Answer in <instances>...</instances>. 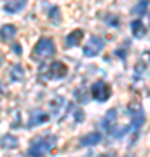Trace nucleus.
Wrapping results in <instances>:
<instances>
[{"instance_id": "nucleus-1", "label": "nucleus", "mask_w": 150, "mask_h": 157, "mask_svg": "<svg viewBox=\"0 0 150 157\" xmlns=\"http://www.w3.org/2000/svg\"><path fill=\"white\" fill-rule=\"evenodd\" d=\"M56 145H58V138H56V135H44L40 136V138H37V140H33L32 143H30V147H28V157H45L47 154H51V152L56 148Z\"/></svg>"}, {"instance_id": "nucleus-2", "label": "nucleus", "mask_w": 150, "mask_h": 157, "mask_svg": "<svg viewBox=\"0 0 150 157\" xmlns=\"http://www.w3.org/2000/svg\"><path fill=\"white\" fill-rule=\"evenodd\" d=\"M40 73L44 75L47 80H58V78H65L68 73V68L61 61H51L49 65H42Z\"/></svg>"}, {"instance_id": "nucleus-3", "label": "nucleus", "mask_w": 150, "mask_h": 157, "mask_svg": "<svg viewBox=\"0 0 150 157\" xmlns=\"http://www.w3.org/2000/svg\"><path fill=\"white\" fill-rule=\"evenodd\" d=\"M128 112L131 115V129H133L134 133V140L138 138V131L141 129V126L145 124V112H143V107L140 105V103H133V105H129L128 107Z\"/></svg>"}, {"instance_id": "nucleus-4", "label": "nucleus", "mask_w": 150, "mask_h": 157, "mask_svg": "<svg viewBox=\"0 0 150 157\" xmlns=\"http://www.w3.org/2000/svg\"><path fill=\"white\" fill-rule=\"evenodd\" d=\"M49 108H51V115L58 117V121H63V117H67V113L72 108V105L63 96H54L49 101Z\"/></svg>"}, {"instance_id": "nucleus-5", "label": "nucleus", "mask_w": 150, "mask_h": 157, "mask_svg": "<svg viewBox=\"0 0 150 157\" xmlns=\"http://www.w3.org/2000/svg\"><path fill=\"white\" fill-rule=\"evenodd\" d=\"M35 56L39 58H51L56 54V45L54 40L49 39V37H42L39 39V42L35 44V51H33Z\"/></svg>"}, {"instance_id": "nucleus-6", "label": "nucleus", "mask_w": 150, "mask_h": 157, "mask_svg": "<svg viewBox=\"0 0 150 157\" xmlns=\"http://www.w3.org/2000/svg\"><path fill=\"white\" fill-rule=\"evenodd\" d=\"M91 96H93L94 101L103 103V101H106L112 96L110 86L106 84L105 80H98V82H94V84L91 86Z\"/></svg>"}, {"instance_id": "nucleus-7", "label": "nucleus", "mask_w": 150, "mask_h": 157, "mask_svg": "<svg viewBox=\"0 0 150 157\" xmlns=\"http://www.w3.org/2000/svg\"><path fill=\"white\" fill-rule=\"evenodd\" d=\"M103 47H105V40L101 39V37H98V35H93L87 40V44L84 45L82 52L86 58H96L103 51Z\"/></svg>"}, {"instance_id": "nucleus-8", "label": "nucleus", "mask_w": 150, "mask_h": 157, "mask_svg": "<svg viewBox=\"0 0 150 157\" xmlns=\"http://www.w3.org/2000/svg\"><path fill=\"white\" fill-rule=\"evenodd\" d=\"M115 124H117V108H110L105 113V117L101 119V129L106 131V135H112L115 131Z\"/></svg>"}, {"instance_id": "nucleus-9", "label": "nucleus", "mask_w": 150, "mask_h": 157, "mask_svg": "<svg viewBox=\"0 0 150 157\" xmlns=\"http://www.w3.org/2000/svg\"><path fill=\"white\" fill-rule=\"evenodd\" d=\"M51 115L45 112H40V110H37V112H32L30 113V117H28V122H26V128L28 129H33V128H39V126H42V124L49 122Z\"/></svg>"}, {"instance_id": "nucleus-10", "label": "nucleus", "mask_w": 150, "mask_h": 157, "mask_svg": "<svg viewBox=\"0 0 150 157\" xmlns=\"http://www.w3.org/2000/svg\"><path fill=\"white\" fill-rule=\"evenodd\" d=\"M101 140H103V135L98 133V131H93V133H87L86 136H82L79 140V147H94L100 145Z\"/></svg>"}, {"instance_id": "nucleus-11", "label": "nucleus", "mask_w": 150, "mask_h": 157, "mask_svg": "<svg viewBox=\"0 0 150 157\" xmlns=\"http://www.w3.org/2000/svg\"><path fill=\"white\" fill-rule=\"evenodd\" d=\"M82 37H84V32H82V30H73V32H70V33L65 37V47H68V49L77 47L79 42L82 40Z\"/></svg>"}, {"instance_id": "nucleus-12", "label": "nucleus", "mask_w": 150, "mask_h": 157, "mask_svg": "<svg viewBox=\"0 0 150 157\" xmlns=\"http://www.w3.org/2000/svg\"><path fill=\"white\" fill-rule=\"evenodd\" d=\"M26 2L28 0H7L6 6H4V11L9 12V14H16L26 7Z\"/></svg>"}, {"instance_id": "nucleus-13", "label": "nucleus", "mask_w": 150, "mask_h": 157, "mask_svg": "<svg viewBox=\"0 0 150 157\" xmlns=\"http://www.w3.org/2000/svg\"><path fill=\"white\" fill-rule=\"evenodd\" d=\"M17 30L14 25H4L2 28H0V40L2 42H11V40H14V37H16Z\"/></svg>"}, {"instance_id": "nucleus-14", "label": "nucleus", "mask_w": 150, "mask_h": 157, "mask_svg": "<svg viewBox=\"0 0 150 157\" xmlns=\"http://www.w3.org/2000/svg\"><path fill=\"white\" fill-rule=\"evenodd\" d=\"M17 145H19V140H17L14 135H4V136H0V147L2 148H9V150H12V148H17Z\"/></svg>"}, {"instance_id": "nucleus-15", "label": "nucleus", "mask_w": 150, "mask_h": 157, "mask_svg": "<svg viewBox=\"0 0 150 157\" xmlns=\"http://www.w3.org/2000/svg\"><path fill=\"white\" fill-rule=\"evenodd\" d=\"M131 32H133V37L134 39H143L145 33H147V28L141 19H133L131 21Z\"/></svg>"}, {"instance_id": "nucleus-16", "label": "nucleus", "mask_w": 150, "mask_h": 157, "mask_svg": "<svg viewBox=\"0 0 150 157\" xmlns=\"http://www.w3.org/2000/svg\"><path fill=\"white\" fill-rule=\"evenodd\" d=\"M148 6H150V0H138L136 2V6L131 9V14H134V16H143L145 12L148 11Z\"/></svg>"}, {"instance_id": "nucleus-17", "label": "nucleus", "mask_w": 150, "mask_h": 157, "mask_svg": "<svg viewBox=\"0 0 150 157\" xmlns=\"http://www.w3.org/2000/svg\"><path fill=\"white\" fill-rule=\"evenodd\" d=\"M9 75H11L12 82H21L23 78H25V68H23V65H12Z\"/></svg>"}, {"instance_id": "nucleus-18", "label": "nucleus", "mask_w": 150, "mask_h": 157, "mask_svg": "<svg viewBox=\"0 0 150 157\" xmlns=\"http://www.w3.org/2000/svg\"><path fill=\"white\" fill-rule=\"evenodd\" d=\"M49 19L54 23L56 26L61 23V14H60V7H58V6H52V7H51V11H49Z\"/></svg>"}, {"instance_id": "nucleus-19", "label": "nucleus", "mask_w": 150, "mask_h": 157, "mask_svg": "<svg viewBox=\"0 0 150 157\" xmlns=\"http://www.w3.org/2000/svg\"><path fill=\"white\" fill-rule=\"evenodd\" d=\"M105 23H108V25H112V26H119V25H121V21H117V17L112 16V14H108V16L105 17Z\"/></svg>"}, {"instance_id": "nucleus-20", "label": "nucleus", "mask_w": 150, "mask_h": 157, "mask_svg": "<svg viewBox=\"0 0 150 157\" xmlns=\"http://www.w3.org/2000/svg\"><path fill=\"white\" fill-rule=\"evenodd\" d=\"M84 121V112L82 110H75V122H82Z\"/></svg>"}, {"instance_id": "nucleus-21", "label": "nucleus", "mask_w": 150, "mask_h": 157, "mask_svg": "<svg viewBox=\"0 0 150 157\" xmlns=\"http://www.w3.org/2000/svg\"><path fill=\"white\" fill-rule=\"evenodd\" d=\"M12 51L19 56V54H21V45H19V44H12Z\"/></svg>"}, {"instance_id": "nucleus-22", "label": "nucleus", "mask_w": 150, "mask_h": 157, "mask_svg": "<svg viewBox=\"0 0 150 157\" xmlns=\"http://www.w3.org/2000/svg\"><path fill=\"white\" fill-rule=\"evenodd\" d=\"M100 157H113V154H103V155H100Z\"/></svg>"}, {"instance_id": "nucleus-23", "label": "nucleus", "mask_w": 150, "mask_h": 157, "mask_svg": "<svg viewBox=\"0 0 150 157\" xmlns=\"http://www.w3.org/2000/svg\"><path fill=\"white\" fill-rule=\"evenodd\" d=\"M2 93H4V91H2V86H0V94H2Z\"/></svg>"}, {"instance_id": "nucleus-24", "label": "nucleus", "mask_w": 150, "mask_h": 157, "mask_svg": "<svg viewBox=\"0 0 150 157\" xmlns=\"http://www.w3.org/2000/svg\"><path fill=\"white\" fill-rule=\"evenodd\" d=\"M0 65H2V58H0Z\"/></svg>"}, {"instance_id": "nucleus-25", "label": "nucleus", "mask_w": 150, "mask_h": 157, "mask_svg": "<svg viewBox=\"0 0 150 157\" xmlns=\"http://www.w3.org/2000/svg\"><path fill=\"white\" fill-rule=\"evenodd\" d=\"M148 96H150V91H148Z\"/></svg>"}, {"instance_id": "nucleus-26", "label": "nucleus", "mask_w": 150, "mask_h": 157, "mask_svg": "<svg viewBox=\"0 0 150 157\" xmlns=\"http://www.w3.org/2000/svg\"><path fill=\"white\" fill-rule=\"evenodd\" d=\"M148 56H150V52H148Z\"/></svg>"}]
</instances>
